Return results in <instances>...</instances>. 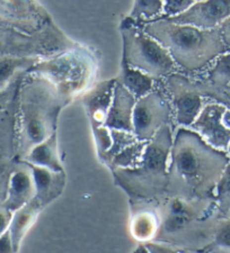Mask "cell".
<instances>
[{"label":"cell","mask_w":230,"mask_h":253,"mask_svg":"<svg viewBox=\"0 0 230 253\" xmlns=\"http://www.w3.org/2000/svg\"><path fill=\"white\" fill-rule=\"evenodd\" d=\"M170 53L180 71L196 75L203 71L218 56L227 52L219 28H202L184 25L160 17L140 24Z\"/></svg>","instance_id":"6da1fadb"},{"label":"cell","mask_w":230,"mask_h":253,"mask_svg":"<svg viewBox=\"0 0 230 253\" xmlns=\"http://www.w3.org/2000/svg\"><path fill=\"white\" fill-rule=\"evenodd\" d=\"M23 88L20 144L25 154L56 133L58 116L70 98L44 77L27 72Z\"/></svg>","instance_id":"7a4b0ae2"},{"label":"cell","mask_w":230,"mask_h":253,"mask_svg":"<svg viewBox=\"0 0 230 253\" xmlns=\"http://www.w3.org/2000/svg\"><path fill=\"white\" fill-rule=\"evenodd\" d=\"M171 171L185 183L215 187L228 166L227 153L209 145L194 130L179 127L172 138Z\"/></svg>","instance_id":"3957f363"},{"label":"cell","mask_w":230,"mask_h":253,"mask_svg":"<svg viewBox=\"0 0 230 253\" xmlns=\"http://www.w3.org/2000/svg\"><path fill=\"white\" fill-rule=\"evenodd\" d=\"M120 33L122 63L145 72L156 80L177 72V65L168 51L157 40L147 34L140 24L125 16L121 22Z\"/></svg>","instance_id":"277c9868"},{"label":"cell","mask_w":230,"mask_h":253,"mask_svg":"<svg viewBox=\"0 0 230 253\" xmlns=\"http://www.w3.org/2000/svg\"><path fill=\"white\" fill-rule=\"evenodd\" d=\"M96 67L95 55L78 45L49 59L42 58L28 72L44 77L61 93L70 98L72 93L80 92L90 84Z\"/></svg>","instance_id":"5b68a950"},{"label":"cell","mask_w":230,"mask_h":253,"mask_svg":"<svg viewBox=\"0 0 230 253\" xmlns=\"http://www.w3.org/2000/svg\"><path fill=\"white\" fill-rule=\"evenodd\" d=\"M164 85L170 96L172 117L179 127L190 128L210 100L220 101L230 107L225 91L213 87L195 76L175 72L164 78Z\"/></svg>","instance_id":"8992f818"},{"label":"cell","mask_w":230,"mask_h":253,"mask_svg":"<svg viewBox=\"0 0 230 253\" xmlns=\"http://www.w3.org/2000/svg\"><path fill=\"white\" fill-rule=\"evenodd\" d=\"M172 145L171 125H165L147 142L141 162L132 169H115V175L121 182L129 186L133 183H164L167 177Z\"/></svg>","instance_id":"52a82bcc"},{"label":"cell","mask_w":230,"mask_h":253,"mask_svg":"<svg viewBox=\"0 0 230 253\" xmlns=\"http://www.w3.org/2000/svg\"><path fill=\"white\" fill-rule=\"evenodd\" d=\"M172 117V106L165 95L154 89L137 100L133 111V133L139 141L148 142Z\"/></svg>","instance_id":"ba28073f"},{"label":"cell","mask_w":230,"mask_h":253,"mask_svg":"<svg viewBox=\"0 0 230 253\" xmlns=\"http://www.w3.org/2000/svg\"><path fill=\"white\" fill-rule=\"evenodd\" d=\"M228 107L220 101L210 100L190 126L209 145L224 152L230 142V128L224 123V114Z\"/></svg>","instance_id":"9c48e42d"},{"label":"cell","mask_w":230,"mask_h":253,"mask_svg":"<svg viewBox=\"0 0 230 253\" xmlns=\"http://www.w3.org/2000/svg\"><path fill=\"white\" fill-rule=\"evenodd\" d=\"M229 16L230 0H200L183 13L166 18L202 30H216Z\"/></svg>","instance_id":"30bf717a"},{"label":"cell","mask_w":230,"mask_h":253,"mask_svg":"<svg viewBox=\"0 0 230 253\" xmlns=\"http://www.w3.org/2000/svg\"><path fill=\"white\" fill-rule=\"evenodd\" d=\"M115 83V79L101 81L93 88L88 89L83 96V103L92 124L93 133L106 127L105 122L112 103Z\"/></svg>","instance_id":"8fae6325"},{"label":"cell","mask_w":230,"mask_h":253,"mask_svg":"<svg viewBox=\"0 0 230 253\" xmlns=\"http://www.w3.org/2000/svg\"><path fill=\"white\" fill-rule=\"evenodd\" d=\"M135 103H137V99L132 93L116 81L114 85L112 103H111L108 117H106V127L110 129L133 132L132 121Z\"/></svg>","instance_id":"7c38bea8"},{"label":"cell","mask_w":230,"mask_h":253,"mask_svg":"<svg viewBox=\"0 0 230 253\" xmlns=\"http://www.w3.org/2000/svg\"><path fill=\"white\" fill-rule=\"evenodd\" d=\"M34 189V180H33L30 167L27 169H18L14 171L9 179L7 199L5 203L7 211H16L25 206L32 198Z\"/></svg>","instance_id":"4fadbf2b"},{"label":"cell","mask_w":230,"mask_h":253,"mask_svg":"<svg viewBox=\"0 0 230 253\" xmlns=\"http://www.w3.org/2000/svg\"><path fill=\"white\" fill-rule=\"evenodd\" d=\"M26 160L30 165L44 167L56 172H62L63 169L58 153L57 133L32 148L26 154Z\"/></svg>","instance_id":"5bb4252c"},{"label":"cell","mask_w":230,"mask_h":253,"mask_svg":"<svg viewBox=\"0 0 230 253\" xmlns=\"http://www.w3.org/2000/svg\"><path fill=\"white\" fill-rule=\"evenodd\" d=\"M117 83H120L126 90H129L134 96L135 99H140L155 89L156 80L147 73L137 69L130 68L121 62L120 73H118Z\"/></svg>","instance_id":"9a60e30c"},{"label":"cell","mask_w":230,"mask_h":253,"mask_svg":"<svg viewBox=\"0 0 230 253\" xmlns=\"http://www.w3.org/2000/svg\"><path fill=\"white\" fill-rule=\"evenodd\" d=\"M41 59L40 56H5L0 59V92L6 90L18 76L30 71Z\"/></svg>","instance_id":"2e32d148"},{"label":"cell","mask_w":230,"mask_h":253,"mask_svg":"<svg viewBox=\"0 0 230 253\" xmlns=\"http://www.w3.org/2000/svg\"><path fill=\"white\" fill-rule=\"evenodd\" d=\"M200 79L225 91L230 85V51L223 53L204 69L196 73Z\"/></svg>","instance_id":"e0dca14e"},{"label":"cell","mask_w":230,"mask_h":253,"mask_svg":"<svg viewBox=\"0 0 230 253\" xmlns=\"http://www.w3.org/2000/svg\"><path fill=\"white\" fill-rule=\"evenodd\" d=\"M165 0H134L128 17L132 22L142 24L163 17Z\"/></svg>","instance_id":"ac0fdd59"},{"label":"cell","mask_w":230,"mask_h":253,"mask_svg":"<svg viewBox=\"0 0 230 253\" xmlns=\"http://www.w3.org/2000/svg\"><path fill=\"white\" fill-rule=\"evenodd\" d=\"M147 142L145 141H135L132 144L126 146L121 152L111 159L109 162L110 166L114 167L115 169H132L135 168L139 163L141 162V159L145 152Z\"/></svg>","instance_id":"d6986e66"},{"label":"cell","mask_w":230,"mask_h":253,"mask_svg":"<svg viewBox=\"0 0 230 253\" xmlns=\"http://www.w3.org/2000/svg\"><path fill=\"white\" fill-rule=\"evenodd\" d=\"M192 218V211L186 203L176 198L172 201L170 211L165 219V230L170 233H175L187 225Z\"/></svg>","instance_id":"ffe728a7"},{"label":"cell","mask_w":230,"mask_h":253,"mask_svg":"<svg viewBox=\"0 0 230 253\" xmlns=\"http://www.w3.org/2000/svg\"><path fill=\"white\" fill-rule=\"evenodd\" d=\"M35 211L36 206L33 203H31L26 204V205L20 208V210L15 211L13 221L9 224V231L11 234V239H13L14 242L15 250L17 249L20 242V239L23 238L26 228L30 226L31 222L33 221V218H34Z\"/></svg>","instance_id":"44dd1931"},{"label":"cell","mask_w":230,"mask_h":253,"mask_svg":"<svg viewBox=\"0 0 230 253\" xmlns=\"http://www.w3.org/2000/svg\"><path fill=\"white\" fill-rule=\"evenodd\" d=\"M31 172L33 175V180H34L35 190L38 191L40 196H47L50 194L52 187H55L56 180L58 175H60L61 172H56L44 167H39L34 165H30Z\"/></svg>","instance_id":"7402d4cb"},{"label":"cell","mask_w":230,"mask_h":253,"mask_svg":"<svg viewBox=\"0 0 230 253\" xmlns=\"http://www.w3.org/2000/svg\"><path fill=\"white\" fill-rule=\"evenodd\" d=\"M216 196L219 210L226 217H230V165L226 167L216 185Z\"/></svg>","instance_id":"603a6c76"},{"label":"cell","mask_w":230,"mask_h":253,"mask_svg":"<svg viewBox=\"0 0 230 253\" xmlns=\"http://www.w3.org/2000/svg\"><path fill=\"white\" fill-rule=\"evenodd\" d=\"M215 244L230 250V217L223 218L215 230Z\"/></svg>","instance_id":"cb8c5ba5"},{"label":"cell","mask_w":230,"mask_h":253,"mask_svg":"<svg viewBox=\"0 0 230 253\" xmlns=\"http://www.w3.org/2000/svg\"><path fill=\"white\" fill-rule=\"evenodd\" d=\"M198 1L200 0H165L163 17H172L183 13Z\"/></svg>","instance_id":"d4e9b609"},{"label":"cell","mask_w":230,"mask_h":253,"mask_svg":"<svg viewBox=\"0 0 230 253\" xmlns=\"http://www.w3.org/2000/svg\"><path fill=\"white\" fill-rule=\"evenodd\" d=\"M154 224L149 216L141 215L133 225V233L138 239H148L153 233Z\"/></svg>","instance_id":"484cf974"},{"label":"cell","mask_w":230,"mask_h":253,"mask_svg":"<svg viewBox=\"0 0 230 253\" xmlns=\"http://www.w3.org/2000/svg\"><path fill=\"white\" fill-rule=\"evenodd\" d=\"M25 75H26V72L25 73H22V75L18 76L17 78H16L13 81V84H11L9 87L6 89V90H3V91L0 92V111L5 108L6 106H7V104L9 103V100L11 99V98H13L11 96H13V93L15 91V87L18 84L19 81H22V78Z\"/></svg>","instance_id":"4316f807"},{"label":"cell","mask_w":230,"mask_h":253,"mask_svg":"<svg viewBox=\"0 0 230 253\" xmlns=\"http://www.w3.org/2000/svg\"><path fill=\"white\" fill-rule=\"evenodd\" d=\"M15 251L13 239L8 228L5 233L0 235V253H14Z\"/></svg>","instance_id":"83f0119b"},{"label":"cell","mask_w":230,"mask_h":253,"mask_svg":"<svg viewBox=\"0 0 230 253\" xmlns=\"http://www.w3.org/2000/svg\"><path fill=\"white\" fill-rule=\"evenodd\" d=\"M219 32L226 48L230 51V16L219 26Z\"/></svg>","instance_id":"f1b7e54d"},{"label":"cell","mask_w":230,"mask_h":253,"mask_svg":"<svg viewBox=\"0 0 230 253\" xmlns=\"http://www.w3.org/2000/svg\"><path fill=\"white\" fill-rule=\"evenodd\" d=\"M147 247L153 253H185L182 251L172 250V249H168L163 246H158V244H154V243H149Z\"/></svg>","instance_id":"f546056e"},{"label":"cell","mask_w":230,"mask_h":253,"mask_svg":"<svg viewBox=\"0 0 230 253\" xmlns=\"http://www.w3.org/2000/svg\"><path fill=\"white\" fill-rule=\"evenodd\" d=\"M9 219L7 217V214L5 211H0V235L5 233V232L9 228Z\"/></svg>","instance_id":"4dcf8cb0"},{"label":"cell","mask_w":230,"mask_h":253,"mask_svg":"<svg viewBox=\"0 0 230 253\" xmlns=\"http://www.w3.org/2000/svg\"><path fill=\"white\" fill-rule=\"evenodd\" d=\"M226 153H227V157L229 159V165H230V142L227 146V150H226Z\"/></svg>","instance_id":"1f68e13d"},{"label":"cell","mask_w":230,"mask_h":253,"mask_svg":"<svg viewBox=\"0 0 230 253\" xmlns=\"http://www.w3.org/2000/svg\"><path fill=\"white\" fill-rule=\"evenodd\" d=\"M225 92H226V96H227V98H228L229 101H230V85H229L227 89H226Z\"/></svg>","instance_id":"d6a6232c"}]
</instances>
